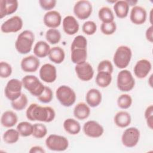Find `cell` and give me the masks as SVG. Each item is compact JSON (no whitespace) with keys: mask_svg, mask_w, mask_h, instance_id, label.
Listing matches in <instances>:
<instances>
[{"mask_svg":"<svg viewBox=\"0 0 153 153\" xmlns=\"http://www.w3.org/2000/svg\"><path fill=\"white\" fill-rule=\"evenodd\" d=\"M101 92L96 88H91L86 93L85 100L87 104L91 108L98 106L102 102Z\"/></svg>","mask_w":153,"mask_h":153,"instance_id":"cell-21","label":"cell"},{"mask_svg":"<svg viewBox=\"0 0 153 153\" xmlns=\"http://www.w3.org/2000/svg\"><path fill=\"white\" fill-rule=\"evenodd\" d=\"M71 51V59L74 63L78 65L86 62L87 58V49L77 48Z\"/></svg>","mask_w":153,"mask_h":153,"instance_id":"cell-29","label":"cell"},{"mask_svg":"<svg viewBox=\"0 0 153 153\" xmlns=\"http://www.w3.org/2000/svg\"><path fill=\"white\" fill-rule=\"evenodd\" d=\"M47 134L46 126L42 123H35L33 125L32 136L36 139H42Z\"/></svg>","mask_w":153,"mask_h":153,"instance_id":"cell-36","label":"cell"},{"mask_svg":"<svg viewBox=\"0 0 153 153\" xmlns=\"http://www.w3.org/2000/svg\"><path fill=\"white\" fill-rule=\"evenodd\" d=\"M17 121L18 117L17 114L12 111H6L1 115V123L4 127H12L17 124Z\"/></svg>","mask_w":153,"mask_h":153,"instance_id":"cell-24","label":"cell"},{"mask_svg":"<svg viewBox=\"0 0 153 153\" xmlns=\"http://www.w3.org/2000/svg\"><path fill=\"white\" fill-rule=\"evenodd\" d=\"M34 41V33L31 30H25L17 36L15 42V48L21 54H27L31 51Z\"/></svg>","mask_w":153,"mask_h":153,"instance_id":"cell-2","label":"cell"},{"mask_svg":"<svg viewBox=\"0 0 153 153\" xmlns=\"http://www.w3.org/2000/svg\"><path fill=\"white\" fill-rule=\"evenodd\" d=\"M144 117L146 120L148 127L152 130L153 128V106L151 105L148 106L145 111Z\"/></svg>","mask_w":153,"mask_h":153,"instance_id":"cell-44","label":"cell"},{"mask_svg":"<svg viewBox=\"0 0 153 153\" xmlns=\"http://www.w3.org/2000/svg\"><path fill=\"white\" fill-rule=\"evenodd\" d=\"M29 152L30 153H45V151L40 146H33L30 148Z\"/></svg>","mask_w":153,"mask_h":153,"instance_id":"cell-47","label":"cell"},{"mask_svg":"<svg viewBox=\"0 0 153 153\" xmlns=\"http://www.w3.org/2000/svg\"><path fill=\"white\" fill-rule=\"evenodd\" d=\"M74 13L80 20H85L91 14L93 7L91 3L87 0H80L77 1L73 8Z\"/></svg>","mask_w":153,"mask_h":153,"instance_id":"cell-10","label":"cell"},{"mask_svg":"<svg viewBox=\"0 0 153 153\" xmlns=\"http://www.w3.org/2000/svg\"><path fill=\"white\" fill-rule=\"evenodd\" d=\"M98 17L102 23H108L114 21V14L112 10L108 7H101L98 12Z\"/></svg>","mask_w":153,"mask_h":153,"instance_id":"cell-31","label":"cell"},{"mask_svg":"<svg viewBox=\"0 0 153 153\" xmlns=\"http://www.w3.org/2000/svg\"><path fill=\"white\" fill-rule=\"evenodd\" d=\"M53 98V93L52 90L48 86H45L42 93L37 97L38 100L44 103H50Z\"/></svg>","mask_w":153,"mask_h":153,"instance_id":"cell-41","label":"cell"},{"mask_svg":"<svg viewBox=\"0 0 153 153\" xmlns=\"http://www.w3.org/2000/svg\"><path fill=\"white\" fill-rule=\"evenodd\" d=\"M114 120L117 126L120 128H125L130 124L131 118L128 112L120 111L115 115Z\"/></svg>","mask_w":153,"mask_h":153,"instance_id":"cell-23","label":"cell"},{"mask_svg":"<svg viewBox=\"0 0 153 153\" xmlns=\"http://www.w3.org/2000/svg\"><path fill=\"white\" fill-rule=\"evenodd\" d=\"M40 65L38 57L33 55H30L22 59L20 62V67L25 72H35Z\"/></svg>","mask_w":153,"mask_h":153,"instance_id":"cell-17","label":"cell"},{"mask_svg":"<svg viewBox=\"0 0 153 153\" xmlns=\"http://www.w3.org/2000/svg\"><path fill=\"white\" fill-rule=\"evenodd\" d=\"M12 67L11 65L6 62L0 63V76L2 78H7L12 74Z\"/></svg>","mask_w":153,"mask_h":153,"instance_id":"cell-42","label":"cell"},{"mask_svg":"<svg viewBox=\"0 0 153 153\" xmlns=\"http://www.w3.org/2000/svg\"><path fill=\"white\" fill-rule=\"evenodd\" d=\"M112 74L106 72H97L96 76V84L101 87L105 88L109 86L112 82Z\"/></svg>","mask_w":153,"mask_h":153,"instance_id":"cell-30","label":"cell"},{"mask_svg":"<svg viewBox=\"0 0 153 153\" xmlns=\"http://www.w3.org/2000/svg\"><path fill=\"white\" fill-rule=\"evenodd\" d=\"M16 129L19 131L20 136L27 137L32 134L33 125L27 121H22L17 124Z\"/></svg>","mask_w":153,"mask_h":153,"instance_id":"cell-33","label":"cell"},{"mask_svg":"<svg viewBox=\"0 0 153 153\" xmlns=\"http://www.w3.org/2000/svg\"><path fill=\"white\" fill-rule=\"evenodd\" d=\"M56 96L60 103L65 107H70L73 105L76 99L74 90L66 85H60L57 88Z\"/></svg>","mask_w":153,"mask_h":153,"instance_id":"cell-4","label":"cell"},{"mask_svg":"<svg viewBox=\"0 0 153 153\" xmlns=\"http://www.w3.org/2000/svg\"><path fill=\"white\" fill-rule=\"evenodd\" d=\"M39 75L42 81L52 83L57 78L56 68L51 63H45L40 68Z\"/></svg>","mask_w":153,"mask_h":153,"instance_id":"cell-13","label":"cell"},{"mask_svg":"<svg viewBox=\"0 0 153 153\" xmlns=\"http://www.w3.org/2000/svg\"><path fill=\"white\" fill-rule=\"evenodd\" d=\"M62 26L64 32L69 35L76 33L79 28L77 20L72 16H67L63 19Z\"/></svg>","mask_w":153,"mask_h":153,"instance_id":"cell-20","label":"cell"},{"mask_svg":"<svg viewBox=\"0 0 153 153\" xmlns=\"http://www.w3.org/2000/svg\"><path fill=\"white\" fill-rule=\"evenodd\" d=\"M61 33L57 29H49L45 33L46 40L51 44L54 45L59 43L61 39Z\"/></svg>","mask_w":153,"mask_h":153,"instance_id":"cell-34","label":"cell"},{"mask_svg":"<svg viewBox=\"0 0 153 153\" xmlns=\"http://www.w3.org/2000/svg\"><path fill=\"white\" fill-rule=\"evenodd\" d=\"M45 145L51 151H64L69 146V141L65 136L52 134L46 139Z\"/></svg>","mask_w":153,"mask_h":153,"instance_id":"cell-7","label":"cell"},{"mask_svg":"<svg viewBox=\"0 0 153 153\" xmlns=\"http://www.w3.org/2000/svg\"><path fill=\"white\" fill-rule=\"evenodd\" d=\"M83 131L88 137L98 138L104 133L103 126L94 120H90L85 122L83 126Z\"/></svg>","mask_w":153,"mask_h":153,"instance_id":"cell-12","label":"cell"},{"mask_svg":"<svg viewBox=\"0 0 153 153\" xmlns=\"http://www.w3.org/2000/svg\"><path fill=\"white\" fill-rule=\"evenodd\" d=\"M152 69V65L149 60L142 59L138 60L135 64L133 72L134 75L139 79H143L147 76Z\"/></svg>","mask_w":153,"mask_h":153,"instance_id":"cell-15","label":"cell"},{"mask_svg":"<svg viewBox=\"0 0 153 153\" xmlns=\"http://www.w3.org/2000/svg\"><path fill=\"white\" fill-rule=\"evenodd\" d=\"M152 75H151L148 79V83H149V85H150L151 87H152Z\"/></svg>","mask_w":153,"mask_h":153,"instance_id":"cell-48","label":"cell"},{"mask_svg":"<svg viewBox=\"0 0 153 153\" xmlns=\"http://www.w3.org/2000/svg\"><path fill=\"white\" fill-rule=\"evenodd\" d=\"M22 82L23 87L27 90L32 96L35 97H39L44 91L45 86L35 75H27L25 76Z\"/></svg>","mask_w":153,"mask_h":153,"instance_id":"cell-5","label":"cell"},{"mask_svg":"<svg viewBox=\"0 0 153 153\" xmlns=\"http://www.w3.org/2000/svg\"><path fill=\"white\" fill-rule=\"evenodd\" d=\"M82 30L87 35H92L94 34L97 30V25L93 21H86L82 26Z\"/></svg>","mask_w":153,"mask_h":153,"instance_id":"cell-40","label":"cell"},{"mask_svg":"<svg viewBox=\"0 0 153 153\" xmlns=\"http://www.w3.org/2000/svg\"><path fill=\"white\" fill-rule=\"evenodd\" d=\"M87 40L86 38L83 35H78L75 36L71 44V50L81 48V49H87Z\"/></svg>","mask_w":153,"mask_h":153,"instance_id":"cell-38","label":"cell"},{"mask_svg":"<svg viewBox=\"0 0 153 153\" xmlns=\"http://www.w3.org/2000/svg\"><path fill=\"white\" fill-rule=\"evenodd\" d=\"M28 99L26 95L22 93L19 98L11 101V105L12 108L16 111H22L24 109L27 105Z\"/></svg>","mask_w":153,"mask_h":153,"instance_id":"cell-35","label":"cell"},{"mask_svg":"<svg viewBox=\"0 0 153 153\" xmlns=\"http://www.w3.org/2000/svg\"><path fill=\"white\" fill-rule=\"evenodd\" d=\"M51 48L49 44L44 41H38L33 47V54L39 58H44L48 56Z\"/></svg>","mask_w":153,"mask_h":153,"instance_id":"cell-28","label":"cell"},{"mask_svg":"<svg viewBox=\"0 0 153 153\" xmlns=\"http://www.w3.org/2000/svg\"><path fill=\"white\" fill-rule=\"evenodd\" d=\"M134 85L135 80L130 71L123 69L118 72L117 78V86L118 90L128 92L134 88Z\"/></svg>","mask_w":153,"mask_h":153,"instance_id":"cell-6","label":"cell"},{"mask_svg":"<svg viewBox=\"0 0 153 153\" xmlns=\"http://www.w3.org/2000/svg\"><path fill=\"white\" fill-rule=\"evenodd\" d=\"M152 9H151V12H150V16L151 17L152 16ZM150 17L149 18V20H150V23H151V25H152V18Z\"/></svg>","mask_w":153,"mask_h":153,"instance_id":"cell-49","label":"cell"},{"mask_svg":"<svg viewBox=\"0 0 153 153\" xmlns=\"http://www.w3.org/2000/svg\"><path fill=\"white\" fill-rule=\"evenodd\" d=\"M48 56L49 59L54 63L60 64L65 60V53L62 48L56 46L51 48Z\"/></svg>","mask_w":153,"mask_h":153,"instance_id":"cell-26","label":"cell"},{"mask_svg":"<svg viewBox=\"0 0 153 153\" xmlns=\"http://www.w3.org/2000/svg\"><path fill=\"white\" fill-rule=\"evenodd\" d=\"M74 117L79 120H84L87 118L90 114V106L84 102H79L74 108Z\"/></svg>","mask_w":153,"mask_h":153,"instance_id":"cell-22","label":"cell"},{"mask_svg":"<svg viewBox=\"0 0 153 153\" xmlns=\"http://www.w3.org/2000/svg\"><path fill=\"white\" fill-rule=\"evenodd\" d=\"M20 134L17 130L10 128L6 130L2 136L4 142L8 144H13L16 143L19 139Z\"/></svg>","mask_w":153,"mask_h":153,"instance_id":"cell-32","label":"cell"},{"mask_svg":"<svg viewBox=\"0 0 153 153\" xmlns=\"http://www.w3.org/2000/svg\"><path fill=\"white\" fill-rule=\"evenodd\" d=\"M140 131L134 127L126 129L121 136L123 145L127 148L134 147L139 142L140 139Z\"/></svg>","mask_w":153,"mask_h":153,"instance_id":"cell-9","label":"cell"},{"mask_svg":"<svg viewBox=\"0 0 153 153\" xmlns=\"http://www.w3.org/2000/svg\"><path fill=\"white\" fill-rule=\"evenodd\" d=\"M27 118L32 121H38L50 123L56 117L54 109L50 106H42L37 103H31L26 111Z\"/></svg>","mask_w":153,"mask_h":153,"instance_id":"cell-1","label":"cell"},{"mask_svg":"<svg viewBox=\"0 0 153 153\" xmlns=\"http://www.w3.org/2000/svg\"><path fill=\"white\" fill-rule=\"evenodd\" d=\"M22 87L23 84L22 81L16 78L10 79L7 83L4 89L5 97L11 102L17 99L22 94Z\"/></svg>","mask_w":153,"mask_h":153,"instance_id":"cell-8","label":"cell"},{"mask_svg":"<svg viewBox=\"0 0 153 153\" xmlns=\"http://www.w3.org/2000/svg\"><path fill=\"white\" fill-rule=\"evenodd\" d=\"M75 71L78 78L83 81H88L94 76V69L92 66L87 62L76 65Z\"/></svg>","mask_w":153,"mask_h":153,"instance_id":"cell-14","label":"cell"},{"mask_svg":"<svg viewBox=\"0 0 153 153\" xmlns=\"http://www.w3.org/2000/svg\"><path fill=\"white\" fill-rule=\"evenodd\" d=\"M19 7L17 0H1L0 1V18L3 19L7 16L14 13Z\"/></svg>","mask_w":153,"mask_h":153,"instance_id":"cell-19","label":"cell"},{"mask_svg":"<svg viewBox=\"0 0 153 153\" xmlns=\"http://www.w3.org/2000/svg\"><path fill=\"white\" fill-rule=\"evenodd\" d=\"M146 18L147 13L143 7L139 5L133 7L130 13V19L133 24L142 25L146 22Z\"/></svg>","mask_w":153,"mask_h":153,"instance_id":"cell-18","label":"cell"},{"mask_svg":"<svg viewBox=\"0 0 153 153\" xmlns=\"http://www.w3.org/2000/svg\"><path fill=\"white\" fill-rule=\"evenodd\" d=\"M117 29V25L114 21L108 23H102L100 30L102 33L106 35H112Z\"/></svg>","mask_w":153,"mask_h":153,"instance_id":"cell-39","label":"cell"},{"mask_svg":"<svg viewBox=\"0 0 153 153\" xmlns=\"http://www.w3.org/2000/svg\"><path fill=\"white\" fill-rule=\"evenodd\" d=\"M131 57V48L126 45H121L117 48L114 53L113 62L116 67L123 69L128 66Z\"/></svg>","mask_w":153,"mask_h":153,"instance_id":"cell-3","label":"cell"},{"mask_svg":"<svg viewBox=\"0 0 153 153\" xmlns=\"http://www.w3.org/2000/svg\"><path fill=\"white\" fill-rule=\"evenodd\" d=\"M129 7L127 1H116L113 6L116 16L120 19L126 18L128 14Z\"/></svg>","mask_w":153,"mask_h":153,"instance_id":"cell-25","label":"cell"},{"mask_svg":"<svg viewBox=\"0 0 153 153\" xmlns=\"http://www.w3.org/2000/svg\"><path fill=\"white\" fill-rule=\"evenodd\" d=\"M57 1L56 0H39V4L40 7L44 10L51 11L53 9L56 5Z\"/></svg>","mask_w":153,"mask_h":153,"instance_id":"cell-45","label":"cell"},{"mask_svg":"<svg viewBox=\"0 0 153 153\" xmlns=\"http://www.w3.org/2000/svg\"><path fill=\"white\" fill-rule=\"evenodd\" d=\"M114 71V66L109 60H103L99 62L97 66V72H106L112 74Z\"/></svg>","mask_w":153,"mask_h":153,"instance_id":"cell-43","label":"cell"},{"mask_svg":"<svg viewBox=\"0 0 153 153\" xmlns=\"http://www.w3.org/2000/svg\"><path fill=\"white\" fill-rule=\"evenodd\" d=\"M43 22L47 27L50 29H56L62 23L61 14L56 10L48 11L43 17Z\"/></svg>","mask_w":153,"mask_h":153,"instance_id":"cell-16","label":"cell"},{"mask_svg":"<svg viewBox=\"0 0 153 153\" xmlns=\"http://www.w3.org/2000/svg\"><path fill=\"white\" fill-rule=\"evenodd\" d=\"M63 128L68 133L75 135L78 134L81 131V125L74 118L66 119L63 124Z\"/></svg>","mask_w":153,"mask_h":153,"instance_id":"cell-27","label":"cell"},{"mask_svg":"<svg viewBox=\"0 0 153 153\" xmlns=\"http://www.w3.org/2000/svg\"><path fill=\"white\" fill-rule=\"evenodd\" d=\"M145 37L148 41L152 43L153 42V26L151 25L147 28L145 32Z\"/></svg>","mask_w":153,"mask_h":153,"instance_id":"cell-46","label":"cell"},{"mask_svg":"<svg viewBox=\"0 0 153 153\" xmlns=\"http://www.w3.org/2000/svg\"><path fill=\"white\" fill-rule=\"evenodd\" d=\"M23 25L22 19L19 16H14L3 22L1 26V30L5 33H15L20 30Z\"/></svg>","mask_w":153,"mask_h":153,"instance_id":"cell-11","label":"cell"},{"mask_svg":"<svg viewBox=\"0 0 153 153\" xmlns=\"http://www.w3.org/2000/svg\"><path fill=\"white\" fill-rule=\"evenodd\" d=\"M132 97L128 94H121L117 99V105L122 109L129 108L132 104Z\"/></svg>","mask_w":153,"mask_h":153,"instance_id":"cell-37","label":"cell"}]
</instances>
